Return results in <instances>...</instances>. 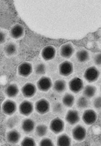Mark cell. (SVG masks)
Here are the masks:
<instances>
[{
  "mask_svg": "<svg viewBox=\"0 0 101 146\" xmlns=\"http://www.w3.org/2000/svg\"><path fill=\"white\" fill-rule=\"evenodd\" d=\"M24 33V27L19 24H16L13 27L10 31V35L11 37L15 39H18L21 38Z\"/></svg>",
  "mask_w": 101,
  "mask_h": 146,
  "instance_id": "14",
  "label": "cell"
},
{
  "mask_svg": "<svg viewBox=\"0 0 101 146\" xmlns=\"http://www.w3.org/2000/svg\"><path fill=\"white\" fill-rule=\"evenodd\" d=\"M42 146H52L54 145L51 139L49 138H44L42 139L40 144Z\"/></svg>",
  "mask_w": 101,
  "mask_h": 146,
  "instance_id": "31",
  "label": "cell"
},
{
  "mask_svg": "<svg viewBox=\"0 0 101 146\" xmlns=\"http://www.w3.org/2000/svg\"><path fill=\"white\" fill-rule=\"evenodd\" d=\"M34 106L33 104L30 101L24 100L19 106V111L22 115L26 116L30 115L33 111Z\"/></svg>",
  "mask_w": 101,
  "mask_h": 146,
  "instance_id": "7",
  "label": "cell"
},
{
  "mask_svg": "<svg viewBox=\"0 0 101 146\" xmlns=\"http://www.w3.org/2000/svg\"><path fill=\"white\" fill-rule=\"evenodd\" d=\"M33 71L32 65L27 62H24L20 64L18 68V74L22 77H27L30 76Z\"/></svg>",
  "mask_w": 101,
  "mask_h": 146,
  "instance_id": "3",
  "label": "cell"
},
{
  "mask_svg": "<svg viewBox=\"0 0 101 146\" xmlns=\"http://www.w3.org/2000/svg\"><path fill=\"white\" fill-rule=\"evenodd\" d=\"M62 106L61 104L59 103L56 104L54 106L53 111L56 112H58L61 111Z\"/></svg>",
  "mask_w": 101,
  "mask_h": 146,
  "instance_id": "34",
  "label": "cell"
},
{
  "mask_svg": "<svg viewBox=\"0 0 101 146\" xmlns=\"http://www.w3.org/2000/svg\"><path fill=\"white\" fill-rule=\"evenodd\" d=\"M71 140L66 135H63L59 136L57 140L58 146H67L70 145Z\"/></svg>",
  "mask_w": 101,
  "mask_h": 146,
  "instance_id": "21",
  "label": "cell"
},
{
  "mask_svg": "<svg viewBox=\"0 0 101 146\" xmlns=\"http://www.w3.org/2000/svg\"><path fill=\"white\" fill-rule=\"evenodd\" d=\"M47 130V127L46 126L44 125H40L36 127V132L38 136L42 137L46 134Z\"/></svg>",
  "mask_w": 101,
  "mask_h": 146,
  "instance_id": "26",
  "label": "cell"
},
{
  "mask_svg": "<svg viewBox=\"0 0 101 146\" xmlns=\"http://www.w3.org/2000/svg\"><path fill=\"white\" fill-rule=\"evenodd\" d=\"M96 91L95 87L88 85L84 88L83 92V94L88 98H91L95 94Z\"/></svg>",
  "mask_w": 101,
  "mask_h": 146,
  "instance_id": "23",
  "label": "cell"
},
{
  "mask_svg": "<svg viewBox=\"0 0 101 146\" xmlns=\"http://www.w3.org/2000/svg\"><path fill=\"white\" fill-rule=\"evenodd\" d=\"M66 119L70 124L73 125L77 123L80 118L78 112L75 110H70L67 113Z\"/></svg>",
  "mask_w": 101,
  "mask_h": 146,
  "instance_id": "17",
  "label": "cell"
},
{
  "mask_svg": "<svg viewBox=\"0 0 101 146\" xmlns=\"http://www.w3.org/2000/svg\"><path fill=\"white\" fill-rule=\"evenodd\" d=\"M88 101L85 97H81L77 101V105L80 108H84L88 106Z\"/></svg>",
  "mask_w": 101,
  "mask_h": 146,
  "instance_id": "30",
  "label": "cell"
},
{
  "mask_svg": "<svg viewBox=\"0 0 101 146\" xmlns=\"http://www.w3.org/2000/svg\"><path fill=\"white\" fill-rule=\"evenodd\" d=\"M86 131L83 126L78 125L74 128L72 131V135L74 139L78 141L84 140L86 136Z\"/></svg>",
  "mask_w": 101,
  "mask_h": 146,
  "instance_id": "13",
  "label": "cell"
},
{
  "mask_svg": "<svg viewBox=\"0 0 101 146\" xmlns=\"http://www.w3.org/2000/svg\"><path fill=\"white\" fill-rule=\"evenodd\" d=\"M97 119L96 113L92 110H88L84 113L83 119L87 125H92L96 122Z\"/></svg>",
  "mask_w": 101,
  "mask_h": 146,
  "instance_id": "11",
  "label": "cell"
},
{
  "mask_svg": "<svg viewBox=\"0 0 101 146\" xmlns=\"http://www.w3.org/2000/svg\"><path fill=\"white\" fill-rule=\"evenodd\" d=\"M19 89L17 85L11 84L6 88L5 92L6 95L9 98H12L16 97L18 94Z\"/></svg>",
  "mask_w": 101,
  "mask_h": 146,
  "instance_id": "18",
  "label": "cell"
},
{
  "mask_svg": "<svg viewBox=\"0 0 101 146\" xmlns=\"http://www.w3.org/2000/svg\"><path fill=\"white\" fill-rule=\"evenodd\" d=\"M77 57L81 62L87 61L89 59V53L85 50H83L78 52L77 53Z\"/></svg>",
  "mask_w": 101,
  "mask_h": 146,
  "instance_id": "25",
  "label": "cell"
},
{
  "mask_svg": "<svg viewBox=\"0 0 101 146\" xmlns=\"http://www.w3.org/2000/svg\"><path fill=\"white\" fill-rule=\"evenodd\" d=\"M46 67L45 65L42 63L36 65L35 68V71L38 75H43L45 74L46 71Z\"/></svg>",
  "mask_w": 101,
  "mask_h": 146,
  "instance_id": "29",
  "label": "cell"
},
{
  "mask_svg": "<svg viewBox=\"0 0 101 146\" xmlns=\"http://www.w3.org/2000/svg\"><path fill=\"white\" fill-rule=\"evenodd\" d=\"M74 49L70 44L67 43L62 45L60 48V54L63 57L69 58L73 55Z\"/></svg>",
  "mask_w": 101,
  "mask_h": 146,
  "instance_id": "16",
  "label": "cell"
},
{
  "mask_svg": "<svg viewBox=\"0 0 101 146\" xmlns=\"http://www.w3.org/2000/svg\"><path fill=\"white\" fill-rule=\"evenodd\" d=\"M64 127V121L59 117L53 119L50 123V129L54 133L57 134L63 130Z\"/></svg>",
  "mask_w": 101,
  "mask_h": 146,
  "instance_id": "10",
  "label": "cell"
},
{
  "mask_svg": "<svg viewBox=\"0 0 101 146\" xmlns=\"http://www.w3.org/2000/svg\"><path fill=\"white\" fill-rule=\"evenodd\" d=\"M35 108L38 113L41 114H45L50 110V103L46 100L42 99L36 102Z\"/></svg>",
  "mask_w": 101,
  "mask_h": 146,
  "instance_id": "6",
  "label": "cell"
},
{
  "mask_svg": "<svg viewBox=\"0 0 101 146\" xmlns=\"http://www.w3.org/2000/svg\"><path fill=\"white\" fill-rule=\"evenodd\" d=\"M73 66L71 62L66 61L60 64L59 66L60 74L62 76H67L73 72Z\"/></svg>",
  "mask_w": 101,
  "mask_h": 146,
  "instance_id": "9",
  "label": "cell"
},
{
  "mask_svg": "<svg viewBox=\"0 0 101 146\" xmlns=\"http://www.w3.org/2000/svg\"><path fill=\"white\" fill-rule=\"evenodd\" d=\"M20 138V133L16 129L11 130L7 134V140L10 143L15 144L17 143Z\"/></svg>",
  "mask_w": 101,
  "mask_h": 146,
  "instance_id": "15",
  "label": "cell"
},
{
  "mask_svg": "<svg viewBox=\"0 0 101 146\" xmlns=\"http://www.w3.org/2000/svg\"><path fill=\"white\" fill-rule=\"evenodd\" d=\"M6 40V35L3 31H0V44L4 43Z\"/></svg>",
  "mask_w": 101,
  "mask_h": 146,
  "instance_id": "32",
  "label": "cell"
},
{
  "mask_svg": "<svg viewBox=\"0 0 101 146\" xmlns=\"http://www.w3.org/2000/svg\"><path fill=\"white\" fill-rule=\"evenodd\" d=\"M52 86V82L51 79L47 77L41 78L37 83L38 89L42 92H46L51 88Z\"/></svg>",
  "mask_w": 101,
  "mask_h": 146,
  "instance_id": "4",
  "label": "cell"
},
{
  "mask_svg": "<svg viewBox=\"0 0 101 146\" xmlns=\"http://www.w3.org/2000/svg\"><path fill=\"white\" fill-rule=\"evenodd\" d=\"M42 56L43 58L46 61L53 59L56 54L55 48L51 45L45 47L42 52Z\"/></svg>",
  "mask_w": 101,
  "mask_h": 146,
  "instance_id": "12",
  "label": "cell"
},
{
  "mask_svg": "<svg viewBox=\"0 0 101 146\" xmlns=\"http://www.w3.org/2000/svg\"><path fill=\"white\" fill-rule=\"evenodd\" d=\"M69 86L70 90L73 92L78 93L83 88V82L79 78H75L69 82Z\"/></svg>",
  "mask_w": 101,
  "mask_h": 146,
  "instance_id": "8",
  "label": "cell"
},
{
  "mask_svg": "<svg viewBox=\"0 0 101 146\" xmlns=\"http://www.w3.org/2000/svg\"><path fill=\"white\" fill-rule=\"evenodd\" d=\"M36 92V88L34 84L28 82L25 84L21 89L23 95L27 98H30L33 96Z\"/></svg>",
  "mask_w": 101,
  "mask_h": 146,
  "instance_id": "5",
  "label": "cell"
},
{
  "mask_svg": "<svg viewBox=\"0 0 101 146\" xmlns=\"http://www.w3.org/2000/svg\"><path fill=\"white\" fill-rule=\"evenodd\" d=\"M100 75V72L94 66L87 68L85 71L84 77L86 80L89 82H92L96 81Z\"/></svg>",
  "mask_w": 101,
  "mask_h": 146,
  "instance_id": "2",
  "label": "cell"
},
{
  "mask_svg": "<svg viewBox=\"0 0 101 146\" xmlns=\"http://www.w3.org/2000/svg\"><path fill=\"white\" fill-rule=\"evenodd\" d=\"M2 109L3 113L5 114L11 115L14 114L17 110V105L14 101L8 100L3 104Z\"/></svg>",
  "mask_w": 101,
  "mask_h": 146,
  "instance_id": "1",
  "label": "cell"
},
{
  "mask_svg": "<svg viewBox=\"0 0 101 146\" xmlns=\"http://www.w3.org/2000/svg\"><path fill=\"white\" fill-rule=\"evenodd\" d=\"M18 118L17 116L11 117L7 120V125L9 128H13L18 124Z\"/></svg>",
  "mask_w": 101,
  "mask_h": 146,
  "instance_id": "27",
  "label": "cell"
},
{
  "mask_svg": "<svg viewBox=\"0 0 101 146\" xmlns=\"http://www.w3.org/2000/svg\"><path fill=\"white\" fill-rule=\"evenodd\" d=\"M94 106L96 108H99L101 107V97H97L94 102Z\"/></svg>",
  "mask_w": 101,
  "mask_h": 146,
  "instance_id": "33",
  "label": "cell"
},
{
  "mask_svg": "<svg viewBox=\"0 0 101 146\" xmlns=\"http://www.w3.org/2000/svg\"><path fill=\"white\" fill-rule=\"evenodd\" d=\"M66 82L63 80H58L55 82L54 89L56 92H61L64 91L66 89Z\"/></svg>",
  "mask_w": 101,
  "mask_h": 146,
  "instance_id": "22",
  "label": "cell"
},
{
  "mask_svg": "<svg viewBox=\"0 0 101 146\" xmlns=\"http://www.w3.org/2000/svg\"><path fill=\"white\" fill-rule=\"evenodd\" d=\"M21 127L22 130L25 133H30L34 129L35 123L34 121L31 119H25L22 121Z\"/></svg>",
  "mask_w": 101,
  "mask_h": 146,
  "instance_id": "19",
  "label": "cell"
},
{
  "mask_svg": "<svg viewBox=\"0 0 101 146\" xmlns=\"http://www.w3.org/2000/svg\"><path fill=\"white\" fill-rule=\"evenodd\" d=\"M17 50V46L13 42L8 43L5 46L4 48L5 54L8 56H12L15 54Z\"/></svg>",
  "mask_w": 101,
  "mask_h": 146,
  "instance_id": "20",
  "label": "cell"
},
{
  "mask_svg": "<svg viewBox=\"0 0 101 146\" xmlns=\"http://www.w3.org/2000/svg\"><path fill=\"white\" fill-rule=\"evenodd\" d=\"M94 62L97 65H99L101 64V54L97 55L94 58Z\"/></svg>",
  "mask_w": 101,
  "mask_h": 146,
  "instance_id": "35",
  "label": "cell"
},
{
  "mask_svg": "<svg viewBox=\"0 0 101 146\" xmlns=\"http://www.w3.org/2000/svg\"><path fill=\"white\" fill-rule=\"evenodd\" d=\"M74 101L75 98L74 96L69 93L66 94L62 99L63 103L68 107H71L73 106Z\"/></svg>",
  "mask_w": 101,
  "mask_h": 146,
  "instance_id": "24",
  "label": "cell"
},
{
  "mask_svg": "<svg viewBox=\"0 0 101 146\" xmlns=\"http://www.w3.org/2000/svg\"><path fill=\"white\" fill-rule=\"evenodd\" d=\"M21 146H34L36 145L34 140L32 138L26 137L24 138L21 143Z\"/></svg>",
  "mask_w": 101,
  "mask_h": 146,
  "instance_id": "28",
  "label": "cell"
}]
</instances>
